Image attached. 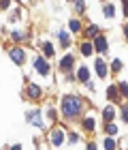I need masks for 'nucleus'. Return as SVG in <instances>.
<instances>
[{"label":"nucleus","instance_id":"obj_21","mask_svg":"<svg viewBox=\"0 0 128 150\" xmlns=\"http://www.w3.org/2000/svg\"><path fill=\"white\" fill-rule=\"evenodd\" d=\"M75 4H77V6H75L77 11H83V9H85V2H83V0H75Z\"/></svg>","mask_w":128,"mask_h":150},{"label":"nucleus","instance_id":"obj_22","mask_svg":"<svg viewBox=\"0 0 128 150\" xmlns=\"http://www.w3.org/2000/svg\"><path fill=\"white\" fill-rule=\"evenodd\" d=\"M120 90H122L124 97H128V84H126V81H124V84H120Z\"/></svg>","mask_w":128,"mask_h":150},{"label":"nucleus","instance_id":"obj_28","mask_svg":"<svg viewBox=\"0 0 128 150\" xmlns=\"http://www.w3.org/2000/svg\"><path fill=\"white\" fill-rule=\"evenodd\" d=\"M87 150H96V146H94V144H87Z\"/></svg>","mask_w":128,"mask_h":150},{"label":"nucleus","instance_id":"obj_29","mask_svg":"<svg viewBox=\"0 0 128 150\" xmlns=\"http://www.w3.org/2000/svg\"><path fill=\"white\" fill-rule=\"evenodd\" d=\"M11 150H22V148H19V146H13V148H11Z\"/></svg>","mask_w":128,"mask_h":150},{"label":"nucleus","instance_id":"obj_30","mask_svg":"<svg viewBox=\"0 0 128 150\" xmlns=\"http://www.w3.org/2000/svg\"><path fill=\"white\" fill-rule=\"evenodd\" d=\"M126 37H128V26H126Z\"/></svg>","mask_w":128,"mask_h":150},{"label":"nucleus","instance_id":"obj_14","mask_svg":"<svg viewBox=\"0 0 128 150\" xmlns=\"http://www.w3.org/2000/svg\"><path fill=\"white\" fill-rule=\"evenodd\" d=\"M105 15H107V17H113V15H115V11H113L111 4H105Z\"/></svg>","mask_w":128,"mask_h":150},{"label":"nucleus","instance_id":"obj_11","mask_svg":"<svg viewBox=\"0 0 128 150\" xmlns=\"http://www.w3.org/2000/svg\"><path fill=\"white\" fill-rule=\"evenodd\" d=\"M60 43H62V47H69L71 45V37L66 35V32H60Z\"/></svg>","mask_w":128,"mask_h":150},{"label":"nucleus","instance_id":"obj_18","mask_svg":"<svg viewBox=\"0 0 128 150\" xmlns=\"http://www.w3.org/2000/svg\"><path fill=\"white\" fill-rule=\"evenodd\" d=\"M107 133H109V135H115V133H118V127L109 122V125H107Z\"/></svg>","mask_w":128,"mask_h":150},{"label":"nucleus","instance_id":"obj_5","mask_svg":"<svg viewBox=\"0 0 128 150\" xmlns=\"http://www.w3.org/2000/svg\"><path fill=\"white\" fill-rule=\"evenodd\" d=\"M51 142H53V146H62V142H64V133H62V131H53Z\"/></svg>","mask_w":128,"mask_h":150},{"label":"nucleus","instance_id":"obj_24","mask_svg":"<svg viewBox=\"0 0 128 150\" xmlns=\"http://www.w3.org/2000/svg\"><path fill=\"white\" fill-rule=\"evenodd\" d=\"M96 32H98V28H96V26H92V28H87V35H90V37H94V35H96Z\"/></svg>","mask_w":128,"mask_h":150},{"label":"nucleus","instance_id":"obj_1","mask_svg":"<svg viewBox=\"0 0 128 150\" xmlns=\"http://www.w3.org/2000/svg\"><path fill=\"white\" fill-rule=\"evenodd\" d=\"M81 110H83V101L79 97L69 94V97L62 99V112H64V116H77Z\"/></svg>","mask_w":128,"mask_h":150},{"label":"nucleus","instance_id":"obj_2","mask_svg":"<svg viewBox=\"0 0 128 150\" xmlns=\"http://www.w3.org/2000/svg\"><path fill=\"white\" fill-rule=\"evenodd\" d=\"M26 118H28V122H32L34 127L43 129V118H41V114H38V110H30L28 114H26Z\"/></svg>","mask_w":128,"mask_h":150},{"label":"nucleus","instance_id":"obj_16","mask_svg":"<svg viewBox=\"0 0 128 150\" xmlns=\"http://www.w3.org/2000/svg\"><path fill=\"white\" fill-rule=\"evenodd\" d=\"M83 127L87 129V131H92V129H94V120H92V118H85V120H83Z\"/></svg>","mask_w":128,"mask_h":150},{"label":"nucleus","instance_id":"obj_27","mask_svg":"<svg viewBox=\"0 0 128 150\" xmlns=\"http://www.w3.org/2000/svg\"><path fill=\"white\" fill-rule=\"evenodd\" d=\"M0 4H2V9H6V6H9V0H2Z\"/></svg>","mask_w":128,"mask_h":150},{"label":"nucleus","instance_id":"obj_4","mask_svg":"<svg viewBox=\"0 0 128 150\" xmlns=\"http://www.w3.org/2000/svg\"><path fill=\"white\" fill-rule=\"evenodd\" d=\"M9 56L13 58V62H17V64H22V62H24V52H22V50H17V47L9 52Z\"/></svg>","mask_w":128,"mask_h":150},{"label":"nucleus","instance_id":"obj_6","mask_svg":"<svg viewBox=\"0 0 128 150\" xmlns=\"http://www.w3.org/2000/svg\"><path fill=\"white\" fill-rule=\"evenodd\" d=\"M71 67H73V56H64L62 60H60V69L62 71H69Z\"/></svg>","mask_w":128,"mask_h":150},{"label":"nucleus","instance_id":"obj_7","mask_svg":"<svg viewBox=\"0 0 128 150\" xmlns=\"http://www.w3.org/2000/svg\"><path fill=\"white\" fill-rule=\"evenodd\" d=\"M94 45H96L98 52H107V41H105V37H96V39H94Z\"/></svg>","mask_w":128,"mask_h":150},{"label":"nucleus","instance_id":"obj_25","mask_svg":"<svg viewBox=\"0 0 128 150\" xmlns=\"http://www.w3.org/2000/svg\"><path fill=\"white\" fill-rule=\"evenodd\" d=\"M122 118H124V122H128V107H124V112H122Z\"/></svg>","mask_w":128,"mask_h":150},{"label":"nucleus","instance_id":"obj_3","mask_svg":"<svg viewBox=\"0 0 128 150\" xmlns=\"http://www.w3.org/2000/svg\"><path fill=\"white\" fill-rule=\"evenodd\" d=\"M34 67H36V71L41 73L43 77H47V75H49V64H47V60H45V58H36Z\"/></svg>","mask_w":128,"mask_h":150},{"label":"nucleus","instance_id":"obj_17","mask_svg":"<svg viewBox=\"0 0 128 150\" xmlns=\"http://www.w3.org/2000/svg\"><path fill=\"white\" fill-rule=\"evenodd\" d=\"M79 28H81V24H79L77 19H73V22H71V30L73 32H79Z\"/></svg>","mask_w":128,"mask_h":150},{"label":"nucleus","instance_id":"obj_20","mask_svg":"<svg viewBox=\"0 0 128 150\" xmlns=\"http://www.w3.org/2000/svg\"><path fill=\"white\" fill-rule=\"evenodd\" d=\"M105 148H107V150H115V142H113V139L109 137V139L105 142Z\"/></svg>","mask_w":128,"mask_h":150},{"label":"nucleus","instance_id":"obj_15","mask_svg":"<svg viewBox=\"0 0 128 150\" xmlns=\"http://www.w3.org/2000/svg\"><path fill=\"white\" fill-rule=\"evenodd\" d=\"M81 52L85 54V56H90V54H92V45H90V43H83V45H81Z\"/></svg>","mask_w":128,"mask_h":150},{"label":"nucleus","instance_id":"obj_13","mask_svg":"<svg viewBox=\"0 0 128 150\" xmlns=\"http://www.w3.org/2000/svg\"><path fill=\"white\" fill-rule=\"evenodd\" d=\"M107 97H109L111 101L118 99V88H115V86H109V90H107Z\"/></svg>","mask_w":128,"mask_h":150},{"label":"nucleus","instance_id":"obj_10","mask_svg":"<svg viewBox=\"0 0 128 150\" xmlns=\"http://www.w3.org/2000/svg\"><path fill=\"white\" fill-rule=\"evenodd\" d=\"M103 116H105V120H107V122H111V120H113V116H115L113 107H111V105H109V107H105V114H103Z\"/></svg>","mask_w":128,"mask_h":150},{"label":"nucleus","instance_id":"obj_19","mask_svg":"<svg viewBox=\"0 0 128 150\" xmlns=\"http://www.w3.org/2000/svg\"><path fill=\"white\" fill-rule=\"evenodd\" d=\"M43 52L47 54V56H53V47H51L49 43H45V45H43Z\"/></svg>","mask_w":128,"mask_h":150},{"label":"nucleus","instance_id":"obj_26","mask_svg":"<svg viewBox=\"0 0 128 150\" xmlns=\"http://www.w3.org/2000/svg\"><path fill=\"white\" fill-rule=\"evenodd\" d=\"M124 15H128V0H124Z\"/></svg>","mask_w":128,"mask_h":150},{"label":"nucleus","instance_id":"obj_23","mask_svg":"<svg viewBox=\"0 0 128 150\" xmlns=\"http://www.w3.org/2000/svg\"><path fill=\"white\" fill-rule=\"evenodd\" d=\"M113 71H120V69H122V62H120V60H113Z\"/></svg>","mask_w":128,"mask_h":150},{"label":"nucleus","instance_id":"obj_9","mask_svg":"<svg viewBox=\"0 0 128 150\" xmlns=\"http://www.w3.org/2000/svg\"><path fill=\"white\" fill-rule=\"evenodd\" d=\"M28 94H30L32 99H38V97H41V88L34 86V84H30V86H28Z\"/></svg>","mask_w":128,"mask_h":150},{"label":"nucleus","instance_id":"obj_12","mask_svg":"<svg viewBox=\"0 0 128 150\" xmlns=\"http://www.w3.org/2000/svg\"><path fill=\"white\" fill-rule=\"evenodd\" d=\"M77 75H79V79H81V81H87V77H90V73H87V69H83V67H81V69L77 71Z\"/></svg>","mask_w":128,"mask_h":150},{"label":"nucleus","instance_id":"obj_8","mask_svg":"<svg viewBox=\"0 0 128 150\" xmlns=\"http://www.w3.org/2000/svg\"><path fill=\"white\" fill-rule=\"evenodd\" d=\"M96 73H98V77H107V67L103 60H96Z\"/></svg>","mask_w":128,"mask_h":150}]
</instances>
